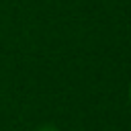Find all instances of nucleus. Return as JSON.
Returning a JSON list of instances; mask_svg holds the SVG:
<instances>
[{"mask_svg":"<svg viewBox=\"0 0 131 131\" xmlns=\"http://www.w3.org/2000/svg\"><path fill=\"white\" fill-rule=\"evenodd\" d=\"M129 100H131V86H129Z\"/></svg>","mask_w":131,"mask_h":131,"instance_id":"nucleus-1","label":"nucleus"}]
</instances>
